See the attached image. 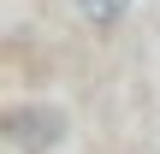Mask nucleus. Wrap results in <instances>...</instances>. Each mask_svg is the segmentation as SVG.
Wrapping results in <instances>:
<instances>
[{
    "label": "nucleus",
    "mask_w": 160,
    "mask_h": 154,
    "mask_svg": "<svg viewBox=\"0 0 160 154\" xmlns=\"http://www.w3.org/2000/svg\"><path fill=\"white\" fill-rule=\"evenodd\" d=\"M77 12H83V24H95V30H113V24L131 12V0H77Z\"/></svg>",
    "instance_id": "obj_2"
},
{
    "label": "nucleus",
    "mask_w": 160,
    "mask_h": 154,
    "mask_svg": "<svg viewBox=\"0 0 160 154\" xmlns=\"http://www.w3.org/2000/svg\"><path fill=\"white\" fill-rule=\"evenodd\" d=\"M65 137H71L65 107L24 101V107H12V113H6V142H12L18 154H53V148H65Z\"/></svg>",
    "instance_id": "obj_1"
}]
</instances>
